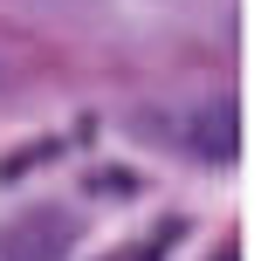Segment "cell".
<instances>
[{"label": "cell", "instance_id": "7a4b0ae2", "mask_svg": "<svg viewBox=\"0 0 261 261\" xmlns=\"http://www.w3.org/2000/svg\"><path fill=\"white\" fill-rule=\"evenodd\" d=\"M62 248H69L62 213H28V220L7 227V241H0V254H7V261H55Z\"/></svg>", "mask_w": 261, "mask_h": 261}, {"label": "cell", "instance_id": "6da1fadb", "mask_svg": "<svg viewBox=\"0 0 261 261\" xmlns=\"http://www.w3.org/2000/svg\"><path fill=\"white\" fill-rule=\"evenodd\" d=\"M179 138L193 144L199 158H213V165H220V158H234V144H241V124H234V103H199L193 117L179 124Z\"/></svg>", "mask_w": 261, "mask_h": 261}]
</instances>
